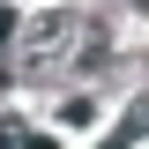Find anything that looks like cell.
<instances>
[{
    "label": "cell",
    "mask_w": 149,
    "mask_h": 149,
    "mask_svg": "<svg viewBox=\"0 0 149 149\" xmlns=\"http://www.w3.org/2000/svg\"><path fill=\"white\" fill-rule=\"evenodd\" d=\"M0 149H52V134H37V127H22V119H8V127H0Z\"/></svg>",
    "instance_id": "cell-2"
},
{
    "label": "cell",
    "mask_w": 149,
    "mask_h": 149,
    "mask_svg": "<svg viewBox=\"0 0 149 149\" xmlns=\"http://www.w3.org/2000/svg\"><path fill=\"white\" fill-rule=\"evenodd\" d=\"M142 134H149V97H134L127 104V142H142Z\"/></svg>",
    "instance_id": "cell-4"
},
{
    "label": "cell",
    "mask_w": 149,
    "mask_h": 149,
    "mask_svg": "<svg viewBox=\"0 0 149 149\" xmlns=\"http://www.w3.org/2000/svg\"><path fill=\"white\" fill-rule=\"evenodd\" d=\"M60 119H67V127H90L97 104H90V97H67V104H60Z\"/></svg>",
    "instance_id": "cell-3"
},
{
    "label": "cell",
    "mask_w": 149,
    "mask_h": 149,
    "mask_svg": "<svg viewBox=\"0 0 149 149\" xmlns=\"http://www.w3.org/2000/svg\"><path fill=\"white\" fill-rule=\"evenodd\" d=\"M104 149H127V134H112V142H104Z\"/></svg>",
    "instance_id": "cell-6"
},
{
    "label": "cell",
    "mask_w": 149,
    "mask_h": 149,
    "mask_svg": "<svg viewBox=\"0 0 149 149\" xmlns=\"http://www.w3.org/2000/svg\"><path fill=\"white\" fill-rule=\"evenodd\" d=\"M142 8H149V0H142Z\"/></svg>",
    "instance_id": "cell-7"
},
{
    "label": "cell",
    "mask_w": 149,
    "mask_h": 149,
    "mask_svg": "<svg viewBox=\"0 0 149 149\" xmlns=\"http://www.w3.org/2000/svg\"><path fill=\"white\" fill-rule=\"evenodd\" d=\"M8 37H15V15H8V8H0V45H8Z\"/></svg>",
    "instance_id": "cell-5"
},
{
    "label": "cell",
    "mask_w": 149,
    "mask_h": 149,
    "mask_svg": "<svg viewBox=\"0 0 149 149\" xmlns=\"http://www.w3.org/2000/svg\"><path fill=\"white\" fill-rule=\"evenodd\" d=\"M82 37H90V22H82V15H67V8H52V15H30L15 74H22V82H45V74H60L67 60H82Z\"/></svg>",
    "instance_id": "cell-1"
}]
</instances>
